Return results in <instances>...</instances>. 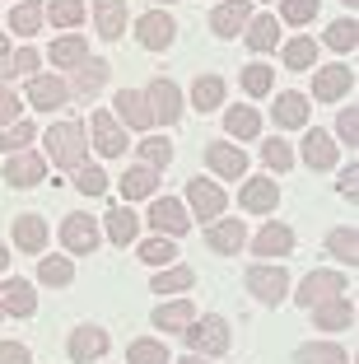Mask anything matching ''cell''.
Returning <instances> with one entry per match:
<instances>
[{"instance_id": "obj_57", "label": "cell", "mask_w": 359, "mask_h": 364, "mask_svg": "<svg viewBox=\"0 0 359 364\" xmlns=\"http://www.w3.org/2000/svg\"><path fill=\"white\" fill-rule=\"evenodd\" d=\"M5 267H10V247L0 243V271H5Z\"/></svg>"}, {"instance_id": "obj_60", "label": "cell", "mask_w": 359, "mask_h": 364, "mask_svg": "<svg viewBox=\"0 0 359 364\" xmlns=\"http://www.w3.org/2000/svg\"><path fill=\"white\" fill-rule=\"evenodd\" d=\"M0 318H5V304H0Z\"/></svg>"}, {"instance_id": "obj_21", "label": "cell", "mask_w": 359, "mask_h": 364, "mask_svg": "<svg viewBox=\"0 0 359 364\" xmlns=\"http://www.w3.org/2000/svg\"><path fill=\"white\" fill-rule=\"evenodd\" d=\"M65 98H70V89H65L56 75H33L28 80V103L33 107H47V112H52V107L65 103Z\"/></svg>"}, {"instance_id": "obj_33", "label": "cell", "mask_w": 359, "mask_h": 364, "mask_svg": "<svg viewBox=\"0 0 359 364\" xmlns=\"http://www.w3.org/2000/svg\"><path fill=\"white\" fill-rule=\"evenodd\" d=\"M10 28L23 33V38H33V33L43 28V0H19L10 10Z\"/></svg>"}, {"instance_id": "obj_18", "label": "cell", "mask_w": 359, "mask_h": 364, "mask_svg": "<svg viewBox=\"0 0 359 364\" xmlns=\"http://www.w3.org/2000/svg\"><path fill=\"white\" fill-rule=\"evenodd\" d=\"M0 304H5V313H14V318H33V309H38V294H33L28 280L10 276L5 285H0Z\"/></svg>"}, {"instance_id": "obj_28", "label": "cell", "mask_w": 359, "mask_h": 364, "mask_svg": "<svg viewBox=\"0 0 359 364\" xmlns=\"http://www.w3.org/2000/svg\"><path fill=\"white\" fill-rule=\"evenodd\" d=\"M275 127H308V98L304 94H275Z\"/></svg>"}, {"instance_id": "obj_54", "label": "cell", "mask_w": 359, "mask_h": 364, "mask_svg": "<svg viewBox=\"0 0 359 364\" xmlns=\"http://www.w3.org/2000/svg\"><path fill=\"white\" fill-rule=\"evenodd\" d=\"M0 364H28V346H14V341H0Z\"/></svg>"}, {"instance_id": "obj_11", "label": "cell", "mask_w": 359, "mask_h": 364, "mask_svg": "<svg viewBox=\"0 0 359 364\" xmlns=\"http://www.w3.org/2000/svg\"><path fill=\"white\" fill-rule=\"evenodd\" d=\"M350 89H355V70L350 65H327V70L313 75V98H322V103H336Z\"/></svg>"}, {"instance_id": "obj_49", "label": "cell", "mask_w": 359, "mask_h": 364, "mask_svg": "<svg viewBox=\"0 0 359 364\" xmlns=\"http://www.w3.org/2000/svg\"><path fill=\"white\" fill-rule=\"evenodd\" d=\"M28 140H33V122H10V127L0 131V150L14 154V150H23Z\"/></svg>"}, {"instance_id": "obj_1", "label": "cell", "mask_w": 359, "mask_h": 364, "mask_svg": "<svg viewBox=\"0 0 359 364\" xmlns=\"http://www.w3.org/2000/svg\"><path fill=\"white\" fill-rule=\"evenodd\" d=\"M47 154L56 168H80L85 164V127L80 122H56L47 131Z\"/></svg>"}, {"instance_id": "obj_58", "label": "cell", "mask_w": 359, "mask_h": 364, "mask_svg": "<svg viewBox=\"0 0 359 364\" xmlns=\"http://www.w3.org/2000/svg\"><path fill=\"white\" fill-rule=\"evenodd\" d=\"M178 364H205V355H196V350H191L187 360H178Z\"/></svg>"}, {"instance_id": "obj_8", "label": "cell", "mask_w": 359, "mask_h": 364, "mask_svg": "<svg viewBox=\"0 0 359 364\" xmlns=\"http://www.w3.org/2000/svg\"><path fill=\"white\" fill-rule=\"evenodd\" d=\"M187 205H191L196 215H201V220H220L224 205H229V196H224L220 187H215V182L191 178V182H187Z\"/></svg>"}, {"instance_id": "obj_56", "label": "cell", "mask_w": 359, "mask_h": 364, "mask_svg": "<svg viewBox=\"0 0 359 364\" xmlns=\"http://www.w3.org/2000/svg\"><path fill=\"white\" fill-rule=\"evenodd\" d=\"M5 61H10V38L0 33V75H5Z\"/></svg>"}, {"instance_id": "obj_50", "label": "cell", "mask_w": 359, "mask_h": 364, "mask_svg": "<svg viewBox=\"0 0 359 364\" xmlns=\"http://www.w3.org/2000/svg\"><path fill=\"white\" fill-rule=\"evenodd\" d=\"M280 14H285V23H313L317 0H280Z\"/></svg>"}, {"instance_id": "obj_41", "label": "cell", "mask_w": 359, "mask_h": 364, "mask_svg": "<svg viewBox=\"0 0 359 364\" xmlns=\"http://www.w3.org/2000/svg\"><path fill=\"white\" fill-rule=\"evenodd\" d=\"M299 364H350V355L341 346H299Z\"/></svg>"}, {"instance_id": "obj_30", "label": "cell", "mask_w": 359, "mask_h": 364, "mask_svg": "<svg viewBox=\"0 0 359 364\" xmlns=\"http://www.w3.org/2000/svg\"><path fill=\"white\" fill-rule=\"evenodd\" d=\"M275 43H280V23H275V14L247 19V47H252V52H271Z\"/></svg>"}, {"instance_id": "obj_9", "label": "cell", "mask_w": 359, "mask_h": 364, "mask_svg": "<svg viewBox=\"0 0 359 364\" xmlns=\"http://www.w3.org/2000/svg\"><path fill=\"white\" fill-rule=\"evenodd\" d=\"M247 289L266 304H280L289 289V276H285V267H252L247 271Z\"/></svg>"}, {"instance_id": "obj_24", "label": "cell", "mask_w": 359, "mask_h": 364, "mask_svg": "<svg viewBox=\"0 0 359 364\" xmlns=\"http://www.w3.org/2000/svg\"><path fill=\"white\" fill-rule=\"evenodd\" d=\"M94 19L103 38H122L127 33V0H94Z\"/></svg>"}, {"instance_id": "obj_15", "label": "cell", "mask_w": 359, "mask_h": 364, "mask_svg": "<svg viewBox=\"0 0 359 364\" xmlns=\"http://www.w3.org/2000/svg\"><path fill=\"white\" fill-rule=\"evenodd\" d=\"M247 19H252V0H224L210 14V28L220 38H238V28H247Z\"/></svg>"}, {"instance_id": "obj_3", "label": "cell", "mask_w": 359, "mask_h": 364, "mask_svg": "<svg viewBox=\"0 0 359 364\" xmlns=\"http://www.w3.org/2000/svg\"><path fill=\"white\" fill-rule=\"evenodd\" d=\"M336 294H345V276H341V271H313V276L299 285V304H304V309H317V304L336 299Z\"/></svg>"}, {"instance_id": "obj_31", "label": "cell", "mask_w": 359, "mask_h": 364, "mask_svg": "<svg viewBox=\"0 0 359 364\" xmlns=\"http://www.w3.org/2000/svg\"><path fill=\"white\" fill-rule=\"evenodd\" d=\"M154 182H159V168H149V164L127 168V178H122V196H127V201H140V196L154 192Z\"/></svg>"}, {"instance_id": "obj_10", "label": "cell", "mask_w": 359, "mask_h": 364, "mask_svg": "<svg viewBox=\"0 0 359 364\" xmlns=\"http://www.w3.org/2000/svg\"><path fill=\"white\" fill-rule=\"evenodd\" d=\"M47 173V159L43 154H28V150H14L10 164H5V182L10 187H38Z\"/></svg>"}, {"instance_id": "obj_4", "label": "cell", "mask_w": 359, "mask_h": 364, "mask_svg": "<svg viewBox=\"0 0 359 364\" xmlns=\"http://www.w3.org/2000/svg\"><path fill=\"white\" fill-rule=\"evenodd\" d=\"M136 38L149 47V52H164V47H173V38H178V23H173L168 14L149 10V14H140V19H136Z\"/></svg>"}, {"instance_id": "obj_44", "label": "cell", "mask_w": 359, "mask_h": 364, "mask_svg": "<svg viewBox=\"0 0 359 364\" xmlns=\"http://www.w3.org/2000/svg\"><path fill=\"white\" fill-rule=\"evenodd\" d=\"M262 159H266V168H275V173H285V168H294V150H289L280 136H271L262 145Z\"/></svg>"}, {"instance_id": "obj_48", "label": "cell", "mask_w": 359, "mask_h": 364, "mask_svg": "<svg viewBox=\"0 0 359 364\" xmlns=\"http://www.w3.org/2000/svg\"><path fill=\"white\" fill-rule=\"evenodd\" d=\"M43 14H52V23L70 28V23L85 19V5H80V0H52V5H43Z\"/></svg>"}, {"instance_id": "obj_5", "label": "cell", "mask_w": 359, "mask_h": 364, "mask_svg": "<svg viewBox=\"0 0 359 364\" xmlns=\"http://www.w3.org/2000/svg\"><path fill=\"white\" fill-rule=\"evenodd\" d=\"M149 98V112H154V122H164V127H173V122L182 117V94L173 80H154V85L145 89Z\"/></svg>"}, {"instance_id": "obj_38", "label": "cell", "mask_w": 359, "mask_h": 364, "mask_svg": "<svg viewBox=\"0 0 359 364\" xmlns=\"http://www.w3.org/2000/svg\"><path fill=\"white\" fill-rule=\"evenodd\" d=\"M127 364H173V360H168V346H164V341H149V336H140V341H131Z\"/></svg>"}, {"instance_id": "obj_13", "label": "cell", "mask_w": 359, "mask_h": 364, "mask_svg": "<svg viewBox=\"0 0 359 364\" xmlns=\"http://www.w3.org/2000/svg\"><path fill=\"white\" fill-rule=\"evenodd\" d=\"M94 145H98V154H107V159H122V154H127V136H122L117 117L103 112V107L94 112Z\"/></svg>"}, {"instance_id": "obj_35", "label": "cell", "mask_w": 359, "mask_h": 364, "mask_svg": "<svg viewBox=\"0 0 359 364\" xmlns=\"http://www.w3.org/2000/svg\"><path fill=\"white\" fill-rule=\"evenodd\" d=\"M191 103L201 107V112H215V107L224 103V80L220 75H201L196 85H191Z\"/></svg>"}, {"instance_id": "obj_27", "label": "cell", "mask_w": 359, "mask_h": 364, "mask_svg": "<svg viewBox=\"0 0 359 364\" xmlns=\"http://www.w3.org/2000/svg\"><path fill=\"white\" fill-rule=\"evenodd\" d=\"M89 61V43L80 38V33H70V38H56L52 43V65H61V70H75V65Z\"/></svg>"}, {"instance_id": "obj_12", "label": "cell", "mask_w": 359, "mask_h": 364, "mask_svg": "<svg viewBox=\"0 0 359 364\" xmlns=\"http://www.w3.org/2000/svg\"><path fill=\"white\" fill-rule=\"evenodd\" d=\"M112 107H117V117L127 122V127H136V131H149V127H154V112H149V98L140 94V89H122Z\"/></svg>"}, {"instance_id": "obj_23", "label": "cell", "mask_w": 359, "mask_h": 364, "mask_svg": "<svg viewBox=\"0 0 359 364\" xmlns=\"http://www.w3.org/2000/svg\"><path fill=\"white\" fill-rule=\"evenodd\" d=\"M14 243H19L23 252H43L47 220H43V215H14Z\"/></svg>"}, {"instance_id": "obj_40", "label": "cell", "mask_w": 359, "mask_h": 364, "mask_svg": "<svg viewBox=\"0 0 359 364\" xmlns=\"http://www.w3.org/2000/svg\"><path fill=\"white\" fill-rule=\"evenodd\" d=\"M355 43H359L355 14H350V19H336V23L327 28V47H336V52H355Z\"/></svg>"}, {"instance_id": "obj_61", "label": "cell", "mask_w": 359, "mask_h": 364, "mask_svg": "<svg viewBox=\"0 0 359 364\" xmlns=\"http://www.w3.org/2000/svg\"><path fill=\"white\" fill-rule=\"evenodd\" d=\"M159 5H173V0H159Z\"/></svg>"}, {"instance_id": "obj_37", "label": "cell", "mask_w": 359, "mask_h": 364, "mask_svg": "<svg viewBox=\"0 0 359 364\" xmlns=\"http://www.w3.org/2000/svg\"><path fill=\"white\" fill-rule=\"evenodd\" d=\"M103 85H107V65L103 61H85L80 70H75V94H80V98L98 94Z\"/></svg>"}, {"instance_id": "obj_46", "label": "cell", "mask_w": 359, "mask_h": 364, "mask_svg": "<svg viewBox=\"0 0 359 364\" xmlns=\"http://www.w3.org/2000/svg\"><path fill=\"white\" fill-rule=\"evenodd\" d=\"M75 187H80L85 196H103L107 192V173L94 168V164H80V168H75Z\"/></svg>"}, {"instance_id": "obj_55", "label": "cell", "mask_w": 359, "mask_h": 364, "mask_svg": "<svg viewBox=\"0 0 359 364\" xmlns=\"http://www.w3.org/2000/svg\"><path fill=\"white\" fill-rule=\"evenodd\" d=\"M355 178H359V168L350 164V168L341 173V196H350V201H355Z\"/></svg>"}, {"instance_id": "obj_25", "label": "cell", "mask_w": 359, "mask_h": 364, "mask_svg": "<svg viewBox=\"0 0 359 364\" xmlns=\"http://www.w3.org/2000/svg\"><path fill=\"white\" fill-rule=\"evenodd\" d=\"M103 220H107V238H112L117 247L136 243V234H140V220L131 215V205H112V210H107Z\"/></svg>"}, {"instance_id": "obj_17", "label": "cell", "mask_w": 359, "mask_h": 364, "mask_svg": "<svg viewBox=\"0 0 359 364\" xmlns=\"http://www.w3.org/2000/svg\"><path fill=\"white\" fill-rule=\"evenodd\" d=\"M205 243H210L215 252H224V257H238V247L247 243L243 220H215V225L205 229Z\"/></svg>"}, {"instance_id": "obj_42", "label": "cell", "mask_w": 359, "mask_h": 364, "mask_svg": "<svg viewBox=\"0 0 359 364\" xmlns=\"http://www.w3.org/2000/svg\"><path fill=\"white\" fill-rule=\"evenodd\" d=\"M140 159H145L149 168H168V164H173V145L164 136H145V140H140Z\"/></svg>"}, {"instance_id": "obj_52", "label": "cell", "mask_w": 359, "mask_h": 364, "mask_svg": "<svg viewBox=\"0 0 359 364\" xmlns=\"http://www.w3.org/2000/svg\"><path fill=\"white\" fill-rule=\"evenodd\" d=\"M336 136L345 140V145H355V140H359V112H355V107H345V112L336 117Z\"/></svg>"}, {"instance_id": "obj_22", "label": "cell", "mask_w": 359, "mask_h": 364, "mask_svg": "<svg viewBox=\"0 0 359 364\" xmlns=\"http://www.w3.org/2000/svg\"><path fill=\"white\" fill-rule=\"evenodd\" d=\"M191 318H196L191 299H173V304H159V309H154V327H159V332H187Z\"/></svg>"}, {"instance_id": "obj_47", "label": "cell", "mask_w": 359, "mask_h": 364, "mask_svg": "<svg viewBox=\"0 0 359 364\" xmlns=\"http://www.w3.org/2000/svg\"><path fill=\"white\" fill-rule=\"evenodd\" d=\"M271 85H275V75H271V65H262V61H252L243 70V89L252 98H262V94H271Z\"/></svg>"}, {"instance_id": "obj_39", "label": "cell", "mask_w": 359, "mask_h": 364, "mask_svg": "<svg viewBox=\"0 0 359 364\" xmlns=\"http://www.w3.org/2000/svg\"><path fill=\"white\" fill-rule=\"evenodd\" d=\"M327 252L336 262H350V267H355V262H359V238H355V229H331V234H327Z\"/></svg>"}, {"instance_id": "obj_43", "label": "cell", "mask_w": 359, "mask_h": 364, "mask_svg": "<svg viewBox=\"0 0 359 364\" xmlns=\"http://www.w3.org/2000/svg\"><path fill=\"white\" fill-rule=\"evenodd\" d=\"M173 257H178L173 238H149V243H140V262H149V267H173Z\"/></svg>"}, {"instance_id": "obj_29", "label": "cell", "mask_w": 359, "mask_h": 364, "mask_svg": "<svg viewBox=\"0 0 359 364\" xmlns=\"http://www.w3.org/2000/svg\"><path fill=\"white\" fill-rule=\"evenodd\" d=\"M304 164L308 168H331L336 164V145H331L327 131H308L304 136Z\"/></svg>"}, {"instance_id": "obj_51", "label": "cell", "mask_w": 359, "mask_h": 364, "mask_svg": "<svg viewBox=\"0 0 359 364\" xmlns=\"http://www.w3.org/2000/svg\"><path fill=\"white\" fill-rule=\"evenodd\" d=\"M33 70H38V52L33 47H19L14 61H5V75H33Z\"/></svg>"}, {"instance_id": "obj_20", "label": "cell", "mask_w": 359, "mask_h": 364, "mask_svg": "<svg viewBox=\"0 0 359 364\" xmlns=\"http://www.w3.org/2000/svg\"><path fill=\"white\" fill-rule=\"evenodd\" d=\"M313 318H317V327H322V332H341V327H350V322H355V304H350V294H336V299L317 304Z\"/></svg>"}, {"instance_id": "obj_32", "label": "cell", "mask_w": 359, "mask_h": 364, "mask_svg": "<svg viewBox=\"0 0 359 364\" xmlns=\"http://www.w3.org/2000/svg\"><path fill=\"white\" fill-rule=\"evenodd\" d=\"M191 285H196L191 267H159V276H154V294H182Z\"/></svg>"}, {"instance_id": "obj_59", "label": "cell", "mask_w": 359, "mask_h": 364, "mask_svg": "<svg viewBox=\"0 0 359 364\" xmlns=\"http://www.w3.org/2000/svg\"><path fill=\"white\" fill-rule=\"evenodd\" d=\"M345 5H350V10H355V0H345Z\"/></svg>"}, {"instance_id": "obj_34", "label": "cell", "mask_w": 359, "mask_h": 364, "mask_svg": "<svg viewBox=\"0 0 359 364\" xmlns=\"http://www.w3.org/2000/svg\"><path fill=\"white\" fill-rule=\"evenodd\" d=\"M224 131L238 140H252L257 131H262V117H257V107H229L224 112Z\"/></svg>"}, {"instance_id": "obj_7", "label": "cell", "mask_w": 359, "mask_h": 364, "mask_svg": "<svg viewBox=\"0 0 359 364\" xmlns=\"http://www.w3.org/2000/svg\"><path fill=\"white\" fill-rule=\"evenodd\" d=\"M61 243L70 247V252H80V257H89L98 247V225L89 220V215H65V225H61Z\"/></svg>"}, {"instance_id": "obj_19", "label": "cell", "mask_w": 359, "mask_h": 364, "mask_svg": "<svg viewBox=\"0 0 359 364\" xmlns=\"http://www.w3.org/2000/svg\"><path fill=\"white\" fill-rule=\"evenodd\" d=\"M107 355V332L103 327H80V332H70V360L89 364V360H103Z\"/></svg>"}, {"instance_id": "obj_6", "label": "cell", "mask_w": 359, "mask_h": 364, "mask_svg": "<svg viewBox=\"0 0 359 364\" xmlns=\"http://www.w3.org/2000/svg\"><path fill=\"white\" fill-rule=\"evenodd\" d=\"M149 225H154L159 234H168V238L187 234V229H191V220H187V205H182V201H173V196H159V201L149 205Z\"/></svg>"}, {"instance_id": "obj_26", "label": "cell", "mask_w": 359, "mask_h": 364, "mask_svg": "<svg viewBox=\"0 0 359 364\" xmlns=\"http://www.w3.org/2000/svg\"><path fill=\"white\" fill-rule=\"evenodd\" d=\"M289 247H294V229L289 225H266L262 234H257V257H285Z\"/></svg>"}, {"instance_id": "obj_2", "label": "cell", "mask_w": 359, "mask_h": 364, "mask_svg": "<svg viewBox=\"0 0 359 364\" xmlns=\"http://www.w3.org/2000/svg\"><path fill=\"white\" fill-rule=\"evenodd\" d=\"M182 336H187V346L196 355H224V350H229V322H224L220 313H205L201 322L191 318V327Z\"/></svg>"}, {"instance_id": "obj_16", "label": "cell", "mask_w": 359, "mask_h": 364, "mask_svg": "<svg viewBox=\"0 0 359 364\" xmlns=\"http://www.w3.org/2000/svg\"><path fill=\"white\" fill-rule=\"evenodd\" d=\"M275 201H280V187H275L271 178H247L243 192H238V205H243V210H252V215L275 210Z\"/></svg>"}, {"instance_id": "obj_36", "label": "cell", "mask_w": 359, "mask_h": 364, "mask_svg": "<svg viewBox=\"0 0 359 364\" xmlns=\"http://www.w3.org/2000/svg\"><path fill=\"white\" fill-rule=\"evenodd\" d=\"M280 56H285L289 70H313V61H317V43H313V38H289Z\"/></svg>"}, {"instance_id": "obj_45", "label": "cell", "mask_w": 359, "mask_h": 364, "mask_svg": "<svg viewBox=\"0 0 359 364\" xmlns=\"http://www.w3.org/2000/svg\"><path fill=\"white\" fill-rule=\"evenodd\" d=\"M38 280H47V285H70L75 267L65 257H43V262H38Z\"/></svg>"}, {"instance_id": "obj_14", "label": "cell", "mask_w": 359, "mask_h": 364, "mask_svg": "<svg viewBox=\"0 0 359 364\" xmlns=\"http://www.w3.org/2000/svg\"><path fill=\"white\" fill-rule=\"evenodd\" d=\"M205 164H210L220 178H243L247 173V154L238 145H224V140H210L205 145Z\"/></svg>"}, {"instance_id": "obj_53", "label": "cell", "mask_w": 359, "mask_h": 364, "mask_svg": "<svg viewBox=\"0 0 359 364\" xmlns=\"http://www.w3.org/2000/svg\"><path fill=\"white\" fill-rule=\"evenodd\" d=\"M14 117H19V94L10 85H0V127H10Z\"/></svg>"}]
</instances>
